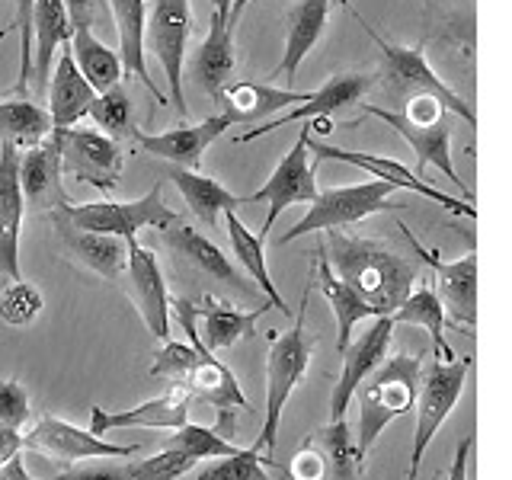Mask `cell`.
<instances>
[{"instance_id": "cell-8", "label": "cell", "mask_w": 512, "mask_h": 480, "mask_svg": "<svg viewBox=\"0 0 512 480\" xmlns=\"http://www.w3.org/2000/svg\"><path fill=\"white\" fill-rule=\"evenodd\" d=\"M68 221H74L77 228L96 231V234H112V237H138L144 228H170L173 221H180V215L164 202V183H154L151 192H144L135 202H71L64 208H55Z\"/></svg>"}, {"instance_id": "cell-2", "label": "cell", "mask_w": 512, "mask_h": 480, "mask_svg": "<svg viewBox=\"0 0 512 480\" xmlns=\"http://www.w3.org/2000/svg\"><path fill=\"white\" fill-rule=\"evenodd\" d=\"M324 256L333 276L346 282L365 304H372L378 317H391L420 279V260L384 247L381 240L343 234L340 228L327 231Z\"/></svg>"}, {"instance_id": "cell-44", "label": "cell", "mask_w": 512, "mask_h": 480, "mask_svg": "<svg viewBox=\"0 0 512 480\" xmlns=\"http://www.w3.org/2000/svg\"><path fill=\"white\" fill-rule=\"evenodd\" d=\"M32 416L29 394L16 378H0V426L23 429Z\"/></svg>"}, {"instance_id": "cell-35", "label": "cell", "mask_w": 512, "mask_h": 480, "mask_svg": "<svg viewBox=\"0 0 512 480\" xmlns=\"http://www.w3.org/2000/svg\"><path fill=\"white\" fill-rule=\"evenodd\" d=\"M68 45H71L77 71L84 74V80L96 93L122 84L125 71H122V61L116 55V48H109L100 36H96L93 26H71Z\"/></svg>"}, {"instance_id": "cell-32", "label": "cell", "mask_w": 512, "mask_h": 480, "mask_svg": "<svg viewBox=\"0 0 512 480\" xmlns=\"http://www.w3.org/2000/svg\"><path fill=\"white\" fill-rule=\"evenodd\" d=\"M317 260H314V276H311V288H317L320 295L327 298L330 304V314L336 320V349H346L352 340V330H356L362 320L368 317H378L372 304H365L346 282H340L333 276V269L324 256V247H317Z\"/></svg>"}, {"instance_id": "cell-10", "label": "cell", "mask_w": 512, "mask_h": 480, "mask_svg": "<svg viewBox=\"0 0 512 480\" xmlns=\"http://www.w3.org/2000/svg\"><path fill=\"white\" fill-rule=\"evenodd\" d=\"M52 135L58 141L64 180L87 183L106 192V196L119 186V176L125 170L122 141L96 132V128H64V132H52Z\"/></svg>"}, {"instance_id": "cell-30", "label": "cell", "mask_w": 512, "mask_h": 480, "mask_svg": "<svg viewBox=\"0 0 512 480\" xmlns=\"http://www.w3.org/2000/svg\"><path fill=\"white\" fill-rule=\"evenodd\" d=\"M330 7L333 0H298V4L288 10V29H285V48H282V61L276 68V77H282L285 84H292L298 77V68L314 52V45L320 42L330 20Z\"/></svg>"}, {"instance_id": "cell-4", "label": "cell", "mask_w": 512, "mask_h": 480, "mask_svg": "<svg viewBox=\"0 0 512 480\" xmlns=\"http://www.w3.org/2000/svg\"><path fill=\"white\" fill-rule=\"evenodd\" d=\"M308 301H311V282L301 295V308L292 330L272 333L269 340V356H266V420L263 432L256 439L253 448H263L269 455L276 448L279 439V423L282 410L288 404V397L301 384V378L308 375L311 356H314V333H308Z\"/></svg>"}, {"instance_id": "cell-9", "label": "cell", "mask_w": 512, "mask_h": 480, "mask_svg": "<svg viewBox=\"0 0 512 480\" xmlns=\"http://www.w3.org/2000/svg\"><path fill=\"white\" fill-rule=\"evenodd\" d=\"M192 32V10L189 0H154V7L144 16V52L154 55L164 68L167 90L173 109L180 119L189 116L186 96H183V64H186V42Z\"/></svg>"}, {"instance_id": "cell-45", "label": "cell", "mask_w": 512, "mask_h": 480, "mask_svg": "<svg viewBox=\"0 0 512 480\" xmlns=\"http://www.w3.org/2000/svg\"><path fill=\"white\" fill-rule=\"evenodd\" d=\"M13 29L20 32V74H16L13 90H26L32 77V0H16Z\"/></svg>"}, {"instance_id": "cell-49", "label": "cell", "mask_w": 512, "mask_h": 480, "mask_svg": "<svg viewBox=\"0 0 512 480\" xmlns=\"http://www.w3.org/2000/svg\"><path fill=\"white\" fill-rule=\"evenodd\" d=\"M20 452H23V432L10 429V426H0V464L13 461Z\"/></svg>"}, {"instance_id": "cell-14", "label": "cell", "mask_w": 512, "mask_h": 480, "mask_svg": "<svg viewBox=\"0 0 512 480\" xmlns=\"http://www.w3.org/2000/svg\"><path fill=\"white\" fill-rule=\"evenodd\" d=\"M400 231L410 240L413 253L436 272V295L442 301L445 311V324L474 330L477 327V253H464L458 260L445 263L439 250L426 247L420 237H416L407 224H400Z\"/></svg>"}, {"instance_id": "cell-27", "label": "cell", "mask_w": 512, "mask_h": 480, "mask_svg": "<svg viewBox=\"0 0 512 480\" xmlns=\"http://www.w3.org/2000/svg\"><path fill=\"white\" fill-rule=\"evenodd\" d=\"M48 218H52L55 231L61 237V247L68 250L80 266H87L90 272H96V276H103V279H119L125 272L128 244L122 237L84 231L61 212H48Z\"/></svg>"}, {"instance_id": "cell-47", "label": "cell", "mask_w": 512, "mask_h": 480, "mask_svg": "<svg viewBox=\"0 0 512 480\" xmlns=\"http://www.w3.org/2000/svg\"><path fill=\"white\" fill-rule=\"evenodd\" d=\"M71 16V26H93L96 13H100V0H64Z\"/></svg>"}, {"instance_id": "cell-7", "label": "cell", "mask_w": 512, "mask_h": 480, "mask_svg": "<svg viewBox=\"0 0 512 480\" xmlns=\"http://www.w3.org/2000/svg\"><path fill=\"white\" fill-rule=\"evenodd\" d=\"M394 186L381 183V180H365V183H352V186H333L317 192V196L308 202V212L298 224H292L279 244H292V240L304 237V234H317V231H333V228H346V224H359L368 215L388 212V208H397L394 199Z\"/></svg>"}, {"instance_id": "cell-12", "label": "cell", "mask_w": 512, "mask_h": 480, "mask_svg": "<svg viewBox=\"0 0 512 480\" xmlns=\"http://www.w3.org/2000/svg\"><path fill=\"white\" fill-rule=\"evenodd\" d=\"M311 132H314V119L304 122L295 144L285 151V157L276 164L269 180L256 192H250V196H240L244 202H266L269 205V212L263 218V228H260V240H269L272 224L279 221V215L288 205H308L320 192L317 189V170L308 160V135Z\"/></svg>"}, {"instance_id": "cell-17", "label": "cell", "mask_w": 512, "mask_h": 480, "mask_svg": "<svg viewBox=\"0 0 512 480\" xmlns=\"http://www.w3.org/2000/svg\"><path fill=\"white\" fill-rule=\"evenodd\" d=\"M372 87H375V74H368V71H362V74H356V71L336 74L320 90H308V93H304V100L298 106L279 112L276 119H266L263 125L250 128V132H244V135H237V141L247 144V141H256V138H263V135L276 132V128H285V125L308 122V119H317V116H333L336 109H346L352 103H362L365 93L372 90Z\"/></svg>"}, {"instance_id": "cell-26", "label": "cell", "mask_w": 512, "mask_h": 480, "mask_svg": "<svg viewBox=\"0 0 512 480\" xmlns=\"http://www.w3.org/2000/svg\"><path fill=\"white\" fill-rule=\"evenodd\" d=\"M308 90H292V87H272V84H228L218 93V112H224L234 125H256L266 119H276L279 112L292 109L304 100Z\"/></svg>"}, {"instance_id": "cell-25", "label": "cell", "mask_w": 512, "mask_h": 480, "mask_svg": "<svg viewBox=\"0 0 512 480\" xmlns=\"http://www.w3.org/2000/svg\"><path fill=\"white\" fill-rule=\"evenodd\" d=\"M164 244L170 247L173 256H180L186 266L196 269L199 276L228 285L240 295H250V285L244 279V272L231 263V256H224L212 240H208L205 234H199L196 228H189V224H183V221H173L170 228H164Z\"/></svg>"}, {"instance_id": "cell-31", "label": "cell", "mask_w": 512, "mask_h": 480, "mask_svg": "<svg viewBox=\"0 0 512 480\" xmlns=\"http://www.w3.org/2000/svg\"><path fill=\"white\" fill-rule=\"evenodd\" d=\"M71 42V16L64 0H32V77L45 93L61 45Z\"/></svg>"}, {"instance_id": "cell-36", "label": "cell", "mask_w": 512, "mask_h": 480, "mask_svg": "<svg viewBox=\"0 0 512 480\" xmlns=\"http://www.w3.org/2000/svg\"><path fill=\"white\" fill-rule=\"evenodd\" d=\"M391 320H394V327L397 324L423 327L432 336V343H436V359H442V362H452L455 359V349L448 346V340H445V311H442V301H439L436 288H432L429 282L416 279V285L410 288V295L394 308Z\"/></svg>"}, {"instance_id": "cell-6", "label": "cell", "mask_w": 512, "mask_h": 480, "mask_svg": "<svg viewBox=\"0 0 512 480\" xmlns=\"http://www.w3.org/2000/svg\"><path fill=\"white\" fill-rule=\"evenodd\" d=\"M471 356H455L452 362L432 359L423 365L420 375V391H416V429H413V448H410V471L407 480H420V464L429 442L436 439V432L448 420V413L455 410V404L464 394V381L471 372Z\"/></svg>"}, {"instance_id": "cell-51", "label": "cell", "mask_w": 512, "mask_h": 480, "mask_svg": "<svg viewBox=\"0 0 512 480\" xmlns=\"http://www.w3.org/2000/svg\"><path fill=\"white\" fill-rule=\"evenodd\" d=\"M208 4H212V10H221V13H228V10H231V4H234V0H208Z\"/></svg>"}, {"instance_id": "cell-18", "label": "cell", "mask_w": 512, "mask_h": 480, "mask_svg": "<svg viewBox=\"0 0 512 480\" xmlns=\"http://www.w3.org/2000/svg\"><path fill=\"white\" fill-rule=\"evenodd\" d=\"M391 340H394V320L388 314L372 317V324H368L365 333H359V340H349V346L343 349V372L336 378L330 394V420L346 416L356 388L388 359Z\"/></svg>"}, {"instance_id": "cell-15", "label": "cell", "mask_w": 512, "mask_h": 480, "mask_svg": "<svg viewBox=\"0 0 512 480\" xmlns=\"http://www.w3.org/2000/svg\"><path fill=\"white\" fill-rule=\"evenodd\" d=\"M308 151L317 154L320 160H340V164H349V167H359L365 173H372V180H381V183H391L394 189H407L413 196H423L429 202L442 205L445 212L452 215H464V218H477V208L461 202L455 196H448V192L429 186L426 180L416 170H410L407 164H400L394 157H384V154H365V151H349V148H336V144H327V141H317L314 132L308 135Z\"/></svg>"}, {"instance_id": "cell-46", "label": "cell", "mask_w": 512, "mask_h": 480, "mask_svg": "<svg viewBox=\"0 0 512 480\" xmlns=\"http://www.w3.org/2000/svg\"><path fill=\"white\" fill-rule=\"evenodd\" d=\"M48 480H135L132 464H90V468H64Z\"/></svg>"}, {"instance_id": "cell-37", "label": "cell", "mask_w": 512, "mask_h": 480, "mask_svg": "<svg viewBox=\"0 0 512 480\" xmlns=\"http://www.w3.org/2000/svg\"><path fill=\"white\" fill-rule=\"evenodd\" d=\"M224 228H228V240H231V250L237 256V263L247 269V276L256 282V288L266 295V301L272 304V308H279L282 314H288L285 298L276 288V282H272L269 266H266V250H263L266 240H260V234H253L234 212H224Z\"/></svg>"}, {"instance_id": "cell-24", "label": "cell", "mask_w": 512, "mask_h": 480, "mask_svg": "<svg viewBox=\"0 0 512 480\" xmlns=\"http://www.w3.org/2000/svg\"><path fill=\"white\" fill-rule=\"evenodd\" d=\"M20 189H23L26 205L42 208V212H55V208L74 202L68 196V189H64L61 154H58L55 135H48L42 144L20 154Z\"/></svg>"}, {"instance_id": "cell-43", "label": "cell", "mask_w": 512, "mask_h": 480, "mask_svg": "<svg viewBox=\"0 0 512 480\" xmlns=\"http://www.w3.org/2000/svg\"><path fill=\"white\" fill-rule=\"evenodd\" d=\"M192 468H196V461L192 458L176 452V448H164V452H157L151 458L135 461L132 474H135V480H180Z\"/></svg>"}, {"instance_id": "cell-1", "label": "cell", "mask_w": 512, "mask_h": 480, "mask_svg": "<svg viewBox=\"0 0 512 480\" xmlns=\"http://www.w3.org/2000/svg\"><path fill=\"white\" fill-rule=\"evenodd\" d=\"M170 320L183 327L189 343L167 340L157 352V362L151 365V378H164L173 388H180L192 397L205 400L218 410V432L224 439L234 436V413L247 410V394L240 388L237 375L221 359H215L212 349H205L199 340V304L189 298L170 295Z\"/></svg>"}, {"instance_id": "cell-34", "label": "cell", "mask_w": 512, "mask_h": 480, "mask_svg": "<svg viewBox=\"0 0 512 480\" xmlns=\"http://www.w3.org/2000/svg\"><path fill=\"white\" fill-rule=\"evenodd\" d=\"M170 180L180 189L183 202L189 205V212L196 215L208 231L218 228V218L224 212H234L237 205H244V199L231 192L228 186H221L212 176H205L199 170H183V167H170Z\"/></svg>"}, {"instance_id": "cell-48", "label": "cell", "mask_w": 512, "mask_h": 480, "mask_svg": "<svg viewBox=\"0 0 512 480\" xmlns=\"http://www.w3.org/2000/svg\"><path fill=\"white\" fill-rule=\"evenodd\" d=\"M471 448H474V436H464V439L458 442V452H455V461H452V471H448V480H468Z\"/></svg>"}, {"instance_id": "cell-16", "label": "cell", "mask_w": 512, "mask_h": 480, "mask_svg": "<svg viewBox=\"0 0 512 480\" xmlns=\"http://www.w3.org/2000/svg\"><path fill=\"white\" fill-rule=\"evenodd\" d=\"M23 448L61 464V468H71L74 461L87 458H128L138 452V445L106 442L103 436H93L90 429H80L68 420H58V416H42L23 436Z\"/></svg>"}, {"instance_id": "cell-50", "label": "cell", "mask_w": 512, "mask_h": 480, "mask_svg": "<svg viewBox=\"0 0 512 480\" xmlns=\"http://www.w3.org/2000/svg\"><path fill=\"white\" fill-rule=\"evenodd\" d=\"M250 4H253V0H234L231 10H228V26H231V29L240 23V16H244V10H247Z\"/></svg>"}, {"instance_id": "cell-40", "label": "cell", "mask_w": 512, "mask_h": 480, "mask_svg": "<svg viewBox=\"0 0 512 480\" xmlns=\"http://www.w3.org/2000/svg\"><path fill=\"white\" fill-rule=\"evenodd\" d=\"M173 436L167 439V448H176V452H183L186 458L192 461H215V458H231V455H240L244 448H237L231 439H224L218 429H208V426H196V423H183L170 429Z\"/></svg>"}, {"instance_id": "cell-39", "label": "cell", "mask_w": 512, "mask_h": 480, "mask_svg": "<svg viewBox=\"0 0 512 480\" xmlns=\"http://www.w3.org/2000/svg\"><path fill=\"white\" fill-rule=\"evenodd\" d=\"M87 116L93 119L96 132H103V135L116 138V141L132 138V132H135V125H132V96H128V90L122 84L96 93L90 109H87Z\"/></svg>"}, {"instance_id": "cell-20", "label": "cell", "mask_w": 512, "mask_h": 480, "mask_svg": "<svg viewBox=\"0 0 512 480\" xmlns=\"http://www.w3.org/2000/svg\"><path fill=\"white\" fill-rule=\"evenodd\" d=\"M231 125L234 122L224 116V112H215V116H208L199 125H180V128H170V132H160V135H148V132H141V128H135L132 138L141 151L167 160L170 167L199 170L202 154L212 148Z\"/></svg>"}, {"instance_id": "cell-5", "label": "cell", "mask_w": 512, "mask_h": 480, "mask_svg": "<svg viewBox=\"0 0 512 480\" xmlns=\"http://www.w3.org/2000/svg\"><path fill=\"white\" fill-rule=\"evenodd\" d=\"M359 23L365 26L368 36L375 39V45L381 48V77H384V87H388L391 96H397V100H404V103L416 100V96H432V100H436L445 112L461 116L464 125L477 128L474 106L464 100V96H458L436 74V68L426 61L423 48H410V45H397V42L381 39L378 32L362 20V16H359Z\"/></svg>"}, {"instance_id": "cell-41", "label": "cell", "mask_w": 512, "mask_h": 480, "mask_svg": "<svg viewBox=\"0 0 512 480\" xmlns=\"http://www.w3.org/2000/svg\"><path fill=\"white\" fill-rule=\"evenodd\" d=\"M269 455H260L256 448H244L240 455L231 458H215V464H205V468H192L180 480H269L266 474Z\"/></svg>"}, {"instance_id": "cell-21", "label": "cell", "mask_w": 512, "mask_h": 480, "mask_svg": "<svg viewBox=\"0 0 512 480\" xmlns=\"http://www.w3.org/2000/svg\"><path fill=\"white\" fill-rule=\"evenodd\" d=\"M237 68L234 55V29L228 26V13L212 10L208 16V32L199 42V48L192 52V58L183 64L186 77L196 84L202 93H208V100H218V93L231 84Z\"/></svg>"}, {"instance_id": "cell-22", "label": "cell", "mask_w": 512, "mask_h": 480, "mask_svg": "<svg viewBox=\"0 0 512 480\" xmlns=\"http://www.w3.org/2000/svg\"><path fill=\"white\" fill-rule=\"evenodd\" d=\"M20 154L0 141V276L10 282L20 276V231L26 218V199L20 189Z\"/></svg>"}, {"instance_id": "cell-29", "label": "cell", "mask_w": 512, "mask_h": 480, "mask_svg": "<svg viewBox=\"0 0 512 480\" xmlns=\"http://www.w3.org/2000/svg\"><path fill=\"white\" fill-rule=\"evenodd\" d=\"M196 304H199V320H202L199 340L205 343V349H212V352L231 349L244 340H253L256 320L272 308L269 301H263L250 311H237V304L215 298V295H202Z\"/></svg>"}, {"instance_id": "cell-11", "label": "cell", "mask_w": 512, "mask_h": 480, "mask_svg": "<svg viewBox=\"0 0 512 480\" xmlns=\"http://www.w3.org/2000/svg\"><path fill=\"white\" fill-rule=\"evenodd\" d=\"M362 109L368 112V116L381 119L388 128H394V132L410 144V151L416 154V173L423 176V170L436 167L448 183L464 192V202L474 205L471 186L461 180L455 164H452V125H448V112H439L436 119L420 122V119H410L407 112L384 109V106H375V103H365Z\"/></svg>"}, {"instance_id": "cell-23", "label": "cell", "mask_w": 512, "mask_h": 480, "mask_svg": "<svg viewBox=\"0 0 512 480\" xmlns=\"http://www.w3.org/2000/svg\"><path fill=\"white\" fill-rule=\"evenodd\" d=\"M189 420V394L170 391L132 410H103L90 407V432L93 436H109L116 429H176Z\"/></svg>"}, {"instance_id": "cell-38", "label": "cell", "mask_w": 512, "mask_h": 480, "mask_svg": "<svg viewBox=\"0 0 512 480\" xmlns=\"http://www.w3.org/2000/svg\"><path fill=\"white\" fill-rule=\"evenodd\" d=\"M52 135L48 109L32 100H4L0 103V141L13 144L16 151H29Z\"/></svg>"}, {"instance_id": "cell-3", "label": "cell", "mask_w": 512, "mask_h": 480, "mask_svg": "<svg viewBox=\"0 0 512 480\" xmlns=\"http://www.w3.org/2000/svg\"><path fill=\"white\" fill-rule=\"evenodd\" d=\"M420 375H423V352H413V356L397 352V356L384 359L356 388V394H352L359 400L356 452L362 461L381 432L388 429L397 416L413 410L416 391H420Z\"/></svg>"}, {"instance_id": "cell-19", "label": "cell", "mask_w": 512, "mask_h": 480, "mask_svg": "<svg viewBox=\"0 0 512 480\" xmlns=\"http://www.w3.org/2000/svg\"><path fill=\"white\" fill-rule=\"evenodd\" d=\"M128 292H132L135 308L144 320V327L151 330L154 340L167 343L170 340V292L164 282V272H160L157 256L141 247L135 237H128Z\"/></svg>"}, {"instance_id": "cell-13", "label": "cell", "mask_w": 512, "mask_h": 480, "mask_svg": "<svg viewBox=\"0 0 512 480\" xmlns=\"http://www.w3.org/2000/svg\"><path fill=\"white\" fill-rule=\"evenodd\" d=\"M288 474L295 480H359L362 458L356 452V436H352L346 416L311 432L298 445Z\"/></svg>"}, {"instance_id": "cell-33", "label": "cell", "mask_w": 512, "mask_h": 480, "mask_svg": "<svg viewBox=\"0 0 512 480\" xmlns=\"http://www.w3.org/2000/svg\"><path fill=\"white\" fill-rule=\"evenodd\" d=\"M112 20H116L119 32V48L116 55L122 61L125 74H135L144 87H148L157 103H167V96L154 87V77L148 71V52H144V16H148V0H109Z\"/></svg>"}, {"instance_id": "cell-42", "label": "cell", "mask_w": 512, "mask_h": 480, "mask_svg": "<svg viewBox=\"0 0 512 480\" xmlns=\"http://www.w3.org/2000/svg\"><path fill=\"white\" fill-rule=\"evenodd\" d=\"M42 308V292L26 279H16L0 292V324L7 327H29L42 314Z\"/></svg>"}, {"instance_id": "cell-28", "label": "cell", "mask_w": 512, "mask_h": 480, "mask_svg": "<svg viewBox=\"0 0 512 480\" xmlns=\"http://www.w3.org/2000/svg\"><path fill=\"white\" fill-rule=\"evenodd\" d=\"M48 119H52V132H64L74 128L80 119H87V109L93 103L96 90L84 80V74L77 71L71 45H61L55 55V68L48 77Z\"/></svg>"}]
</instances>
